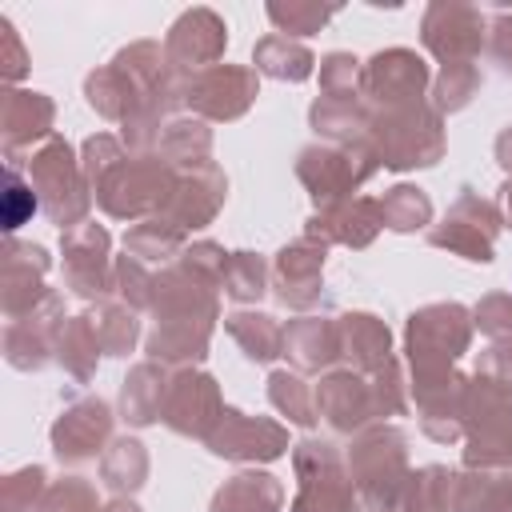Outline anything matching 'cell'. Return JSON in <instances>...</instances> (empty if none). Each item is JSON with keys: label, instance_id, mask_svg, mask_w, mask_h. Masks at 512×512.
Here are the masks:
<instances>
[{"label": "cell", "instance_id": "1", "mask_svg": "<svg viewBox=\"0 0 512 512\" xmlns=\"http://www.w3.org/2000/svg\"><path fill=\"white\" fill-rule=\"evenodd\" d=\"M36 212V196L16 180V172H8V192H4V224L20 228L28 216Z\"/></svg>", "mask_w": 512, "mask_h": 512}]
</instances>
